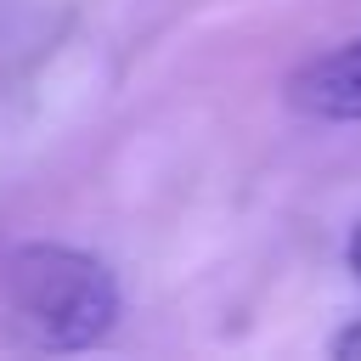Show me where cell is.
<instances>
[{
  "label": "cell",
  "mask_w": 361,
  "mask_h": 361,
  "mask_svg": "<svg viewBox=\"0 0 361 361\" xmlns=\"http://www.w3.org/2000/svg\"><path fill=\"white\" fill-rule=\"evenodd\" d=\"M288 107L322 124H361V39L305 56L288 73Z\"/></svg>",
  "instance_id": "obj_2"
},
{
  "label": "cell",
  "mask_w": 361,
  "mask_h": 361,
  "mask_svg": "<svg viewBox=\"0 0 361 361\" xmlns=\"http://www.w3.org/2000/svg\"><path fill=\"white\" fill-rule=\"evenodd\" d=\"M350 271H355V276H361V226H355V231H350Z\"/></svg>",
  "instance_id": "obj_4"
},
{
  "label": "cell",
  "mask_w": 361,
  "mask_h": 361,
  "mask_svg": "<svg viewBox=\"0 0 361 361\" xmlns=\"http://www.w3.org/2000/svg\"><path fill=\"white\" fill-rule=\"evenodd\" d=\"M0 299L11 327L39 350H85L118 316L113 271L68 243H23L0 271Z\"/></svg>",
  "instance_id": "obj_1"
},
{
  "label": "cell",
  "mask_w": 361,
  "mask_h": 361,
  "mask_svg": "<svg viewBox=\"0 0 361 361\" xmlns=\"http://www.w3.org/2000/svg\"><path fill=\"white\" fill-rule=\"evenodd\" d=\"M327 355H333V361H361V322H355V327H344V333L327 344Z\"/></svg>",
  "instance_id": "obj_3"
}]
</instances>
